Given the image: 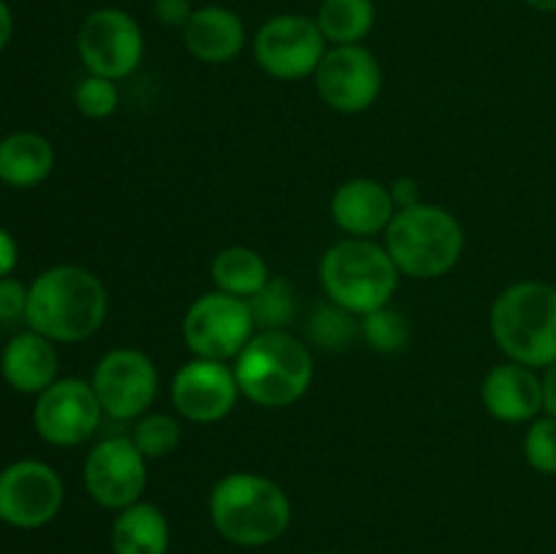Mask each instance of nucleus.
<instances>
[{
    "instance_id": "1",
    "label": "nucleus",
    "mask_w": 556,
    "mask_h": 554,
    "mask_svg": "<svg viewBox=\"0 0 556 554\" xmlns=\"http://www.w3.org/2000/svg\"><path fill=\"white\" fill-rule=\"evenodd\" d=\"M109 313L101 277L76 264H58L30 282L25 320L52 342H81L96 335Z\"/></svg>"
},
{
    "instance_id": "2",
    "label": "nucleus",
    "mask_w": 556,
    "mask_h": 554,
    "mask_svg": "<svg viewBox=\"0 0 556 554\" xmlns=\"http://www.w3.org/2000/svg\"><path fill=\"white\" fill-rule=\"evenodd\" d=\"M291 516L286 489L261 473H226L210 492L212 527L233 546L261 549L280 541Z\"/></svg>"
},
{
    "instance_id": "3",
    "label": "nucleus",
    "mask_w": 556,
    "mask_h": 554,
    "mask_svg": "<svg viewBox=\"0 0 556 554\" xmlns=\"http://www.w3.org/2000/svg\"><path fill=\"white\" fill-rule=\"evenodd\" d=\"M489 329L508 362L546 369L556 362V286L519 280L492 304Z\"/></svg>"
},
{
    "instance_id": "4",
    "label": "nucleus",
    "mask_w": 556,
    "mask_h": 554,
    "mask_svg": "<svg viewBox=\"0 0 556 554\" xmlns=\"http://www.w3.org/2000/svg\"><path fill=\"white\" fill-rule=\"evenodd\" d=\"M242 396L258 407H288L313 386V353L291 331H255L233 358Z\"/></svg>"
},
{
    "instance_id": "5",
    "label": "nucleus",
    "mask_w": 556,
    "mask_h": 554,
    "mask_svg": "<svg viewBox=\"0 0 556 554\" xmlns=\"http://www.w3.org/2000/svg\"><path fill=\"white\" fill-rule=\"evenodd\" d=\"M400 275L386 244L356 237L331 244L318 266L320 286L329 302L351 310L358 318L391 304Z\"/></svg>"
},
{
    "instance_id": "6",
    "label": "nucleus",
    "mask_w": 556,
    "mask_h": 554,
    "mask_svg": "<svg viewBox=\"0 0 556 554\" xmlns=\"http://www.w3.org/2000/svg\"><path fill=\"white\" fill-rule=\"evenodd\" d=\"M383 237L396 269L418 280L443 277L465 253V228L440 204L421 201L410 210H396Z\"/></svg>"
},
{
    "instance_id": "7",
    "label": "nucleus",
    "mask_w": 556,
    "mask_h": 554,
    "mask_svg": "<svg viewBox=\"0 0 556 554\" xmlns=\"http://www.w3.org/2000/svg\"><path fill=\"white\" fill-rule=\"evenodd\" d=\"M258 331L248 299L223 291L201 293L182 318L185 348L195 358L233 362Z\"/></svg>"
},
{
    "instance_id": "8",
    "label": "nucleus",
    "mask_w": 556,
    "mask_h": 554,
    "mask_svg": "<svg viewBox=\"0 0 556 554\" xmlns=\"http://www.w3.org/2000/svg\"><path fill=\"white\" fill-rule=\"evenodd\" d=\"M76 52L92 76L112 81L128 79L144 60V33L128 11L103 5L81 22Z\"/></svg>"
},
{
    "instance_id": "9",
    "label": "nucleus",
    "mask_w": 556,
    "mask_h": 554,
    "mask_svg": "<svg viewBox=\"0 0 556 554\" xmlns=\"http://www.w3.org/2000/svg\"><path fill=\"white\" fill-rule=\"evenodd\" d=\"M326 38L313 16L277 14L258 27L253 38L255 63L277 81L315 76L326 54Z\"/></svg>"
},
{
    "instance_id": "10",
    "label": "nucleus",
    "mask_w": 556,
    "mask_h": 554,
    "mask_svg": "<svg viewBox=\"0 0 556 554\" xmlns=\"http://www.w3.org/2000/svg\"><path fill=\"white\" fill-rule=\"evenodd\" d=\"M90 383L106 416L136 421L150 413L161 375L155 362L139 348H114L96 364Z\"/></svg>"
},
{
    "instance_id": "11",
    "label": "nucleus",
    "mask_w": 556,
    "mask_h": 554,
    "mask_svg": "<svg viewBox=\"0 0 556 554\" xmlns=\"http://www.w3.org/2000/svg\"><path fill=\"white\" fill-rule=\"evenodd\" d=\"M63 478L41 459L11 462L0 470V521L16 530H38L60 514Z\"/></svg>"
},
{
    "instance_id": "12",
    "label": "nucleus",
    "mask_w": 556,
    "mask_h": 554,
    "mask_svg": "<svg viewBox=\"0 0 556 554\" xmlns=\"http://www.w3.org/2000/svg\"><path fill=\"white\" fill-rule=\"evenodd\" d=\"M106 416L92 383L81 378H58L36 396L33 427L58 449H74L90 440Z\"/></svg>"
},
{
    "instance_id": "13",
    "label": "nucleus",
    "mask_w": 556,
    "mask_h": 554,
    "mask_svg": "<svg viewBox=\"0 0 556 554\" xmlns=\"http://www.w3.org/2000/svg\"><path fill=\"white\" fill-rule=\"evenodd\" d=\"M147 456L136 449L130 435H112L90 449L85 459V489L101 508L123 511L139 503L150 473Z\"/></svg>"
},
{
    "instance_id": "14",
    "label": "nucleus",
    "mask_w": 556,
    "mask_h": 554,
    "mask_svg": "<svg viewBox=\"0 0 556 554\" xmlns=\"http://www.w3.org/2000/svg\"><path fill=\"white\" fill-rule=\"evenodd\" d=\"M315 90L320 101L340 114H362L383 92V68L380 60L364 43L326 49L318 71Z\"/></svg>"
},
{
    "instance_id": "15",
    "label": "nucleus",
    "mask_w": 556,
    "mask_h": 554,
    "mask_svg": "<svg viewBox=\"0 0 556 554\" xmlns=\"http://www.w3.org/2000/svg\"><path fill=\"white\" fill-rule=\"evenodd\" d=\"M239 383L233 364L212 358H190L174 373L172 402L182 418L193 424H217L237 407Z\"/></svg>"
},
{
    "instance_id": "16",
    "label": "nucleus",
    "mask_w": 556,
    "mask_h": 554,
    "mask_svg": "<svg viewBox=\"0 0 556 554\" xmlns=\"http://www.w3.org/2000/svg\"><path fill=\"white\" fill-rule=\"evenodd\" d=\"M481 402L503 424H530L543 411V378L519 362H503L486 373Z\"/></svg>"
},
{
    "instance_id": "17",
    "label": "nucleus",
    "mask_w": 556,
    "mask_h": 554,
    "mask_svg": "<svg viewBox=\"0 0 556 554\" xmlns=\"http://www.w3.org/2000/svg\"><path fill=\"white\" fill-rule=\"evenodd\" d=\"M396 204L389 185L369 177H356L342 182L331 196V217L345 237L372 239L386 234L394 221Z\"/></svg>"
},
{
    "instance_id": "18",
    "label": "nucleus",
    "mask_w": 556,
    "mask_h": 554,
    "mask_svg": "<svg viewBox=\"0 0 556 554\" xmlns=\"http://www.w3.org/2000/svg\"><path fill=\"white\" fill-rule=\"evenodd\" d=\"M244 41H248V33H244L242 16L226 5H201L182 30L188 54L206 65H226L237 60Z\"/></svg>"
},
{
    "instance_id": "19",
    "label": "nucleus",
    "mask_w": 556,
    "mask_h": 554,
    "mask_svg": "<svg viewBox=\"0 0 556 554\" xmlns=\"http://www.w3.org/2000/svg\"><path fill=\"white\" fill-rule=\"evenodd\" d=\"M0 375L20 394H41L58 380V351L54 342L38 331L11 337L0 353Z\"/></svg>"
},
{
    "instance_id": "20",
    "label": "nucleus",
    "mask_w": 556,
    "mask_h": 554,
    "mask_svg": "<svg viewBox=\"0 0 556 554\" xmlns=\"http://www.w3.org/2000/svg\"><path fill=\"white\" fill-rule=\"evenodd\" d=\"M54 147L33 130H16L0 139V182L9 188H36L52 174Z\"/></svg>"
},
{
    "instance_id": "21",
    "label": "nucleus",
    "mask_w": 556,
    "mask_h": 554,
    "mask_svg": "<svg viewBox=\"0 0 556 554\" xmlns=\"http://www.w3.org/2000/svg\"><path fill=\"white\" fill-rule=\"evenodd\" d=\"M172 549V527L157 505L139 503L117 511L112 525L114 554H168Z\"/></svg>"
},
{
    "instance_id": "22",
    "label": "nucleus",
    "mask_w": 556,
    "mask_h": 554,
    "mask_svg": "<svg viewBox=\"0 0 556 554\" xmlns=\"http://www.w3.org/2000/svg\"><path fill=\"white\" fill-rule=\"evenodd\" d=\"M212 282L217 291L231 293V297L250 299L269 282V264L258 250L248 244H228L212 259L210 266Z\"/></svg>"
},
{
    "instance_id": "23",
    "label": "nucleus",
    "mask_w": 556,
    "mask_h": 554,
    "mask_svg": "<svg viewBox=\"0 0 556 554\" xmlns=\"http://www.w3.org/2000/svg\"><path fill=\"white\" fill-rule=\"evenodd\" d=\"M375 20H378L375 0H320L315 14L320 33L334 47L362 43L372 33Z\"/></svg>"
},
{
    "instance_id": "24",
    "label": "nucleus",
    "mask_w": 556,
    "mask_h": 554,
    "mask_svg": "<svg viewBox=\"0 0 556 554\" xmlns=\"http://www.w3.org/2000/svg\"><path fill=\"white\" fill-rule=\"evenodd\" d=\"M258 331H286L296 318V288L288 277H269L255 297L248 299Z\"/></svg>"
},
{
    "instance_id": "25",
    "label": "nucleus",
    "mask_w": 556,
    "mask_h": 554,
    "mask_svg": "<svg viewBox=\"0 0 556 554\" xmlns=\"http://www.w3.org/2000/svg\"><path fill=\"white\" fill-rule=\"evenodd\" d=\"M307 335L324 351H342L362 337V318L334 302L320 304L309 313Z\"/></svg>"
},
{
    "instance_id": "26",
    "label": "nucleus",
    "mask_w": 556,
    "mask_h": 554,
    "mask_svg": "<svg viewBox=\"0 0 556 554\" xmlns=\"http://www.w3.org/2000/svg\"><path fill=\"white\" fill-rule=\"evenodd\" d=\"M130 440L136 449L147 456V459H163V456L174 454L182 440V427L172 413H144L136 418V427L130 432Z\"/></svg>"
},
{
    "instance_id": "27",
    "label": "nucleus",
    "mask_w": 556,
    "mask_h": 554,
    "mask_svg": "<svg viewBox=\"0 0 556 554\" xmlns=\"http://www.w3.org/2000/svg\"><path fill=\"white\" fill-rule=\"evenodd\" d=\"M362 337L372 351L400 353L410 342V324L400 310L386 304V307L362 315Z\"/></svg>"
},
{
    "instance_id": "28",
    "label": "nucleus",
    "mask_w": 556,
    "mask_h": 554,
    "mask_svg": "<svg viewBox=\"0 0 556 554\" xmlns=\"http://www.w3.org/2000/svg\"><path fill=\"white\" fill-rule=\"evenodd\" d=\"M525 459L541 476H556V418L548 413L527 427Z\"/></svg>"
},
{
    "instance_id": "29",
    "label": "nucleus",
    "mask_w": 556,
    "mask_h": 554,
    "mask_svg": "<svg viewBox=\"0 0 556 554\" xmlns=\"http://www.w3.org/2000/svg\"><path fill=\"white\" fill-rule=\"evenodd\" d=\"M74 103L79 114L90 119H106L117 112L119 90L117 81L103 79V76H85L74 90Z\"/></svg>"
},
{
    "instance_id": "30",
    "label": "nucleus",
    "mask_w": 556,
    "mask_h": 554,
    "mask_svg": "<svg viewBox=\"0 0 556 554\" xmlns=\"http://www.w3.org/2000/svg\"><path fill=\"white\" fill-rule=\"evenodd\" d=\"M27 293L30 288L14 277H0V320L25 318L27 313Z\"/></svg>"
},
{
    "instance_id": "31",
    "label": "nucleus",
    "mask_w": 556,
    "mask_h": 554,
    "mask_svg": "<svg viewBox=\"0 0 556 554\" xmlns=\"http://www.w3.org/2000/svg\"><path fill=\"white\" fill-rule=\"evenodd\" d=\"M193 3L190 0H155L152 3V14L168 30H185V25L193 16Z\"/></svg>"
},
{
    "instance_id": "32",
    "label": "nucleus",
    "mask_w": 556,
    "mask_h": 554,
    "mask_svg": "<svg viewBox=\"0 0 556 554\" xmlns=\"http://www.w3.org/2000/svg\"><path fill=\"white\" fill-rule=\"evenodd\" d=\"M391 199H394L396 210H410V206L421 204V188L413 177H396L394 182L389 185Z\"/></svg>"
},
{
    "instance_id": "33",
    "label": "nucleus",
    "mask_w": 556,
    "mask_h": 554,
    "mask_svg": "<svg viewBox=\"0 0 556 554\" xmlns=\"http://www.w3.org/2000/svg\"><path fill=\"white\" fill-rule=\"evenodd\" d=\"M20 261V244L5 228H0V277H9Z\"/></svg>"
},
{
    "instance_id": "34",
    "label": "nucleus",
    "mask_w": 556,
    "mask_h": 554,
    "mask_svg": "<svg viewBox=\"0 0 556 554\" xmlns=\"http://www.w3.org/2000/svg\"><path fill=\"white\" fill-rule=\"evenodd\" d=\"M543 411L556 418V362L543 375Z\"/></svg>"
},
{
    "instance_id": "35",
    "label": "nucleus",
    "mask_w": 556,
    "mask_h": 554,
    "mask_svg": "<svg viewBox=\"0 0 556 554\" xmlns=\"http://www.w3.org/2000/svg\"><path fill=\"white\" fill-rule=\"evenodd\" d=\"M11 33H14V16H11V9L5 0H0V52L9 47Z\"/></svg>"
},
{
    "instance_id": "36",
    "label": "nucleus",
    "mask_w": 556,
    "mask_h": 554,
    "mask_svg": "<svg viewBox=\"0 0 556 554\" xmlns=\"http://www.w3.org/2000/svg\"><path fill=\"white\" fill-rule=\"evenodd\" d=\"M525 3L530 5V9L543 11V14H554L556 11V0H525Z\"/></svg>"
},
{
    "instance_id": "37",
    "label": "nucleus",
    "mask_w": 556,
    "mask_h": 554,
    "mask_svg": "<svg viewBox=\"0 0 556 554\" xmlns=\"http://www.w3.org/2000/svg\"><path fill=\"white\" fill-rule=\"evenodd\" d=\"M313 554H337V552H313Z\"/></svg>"
}]
</instances>
